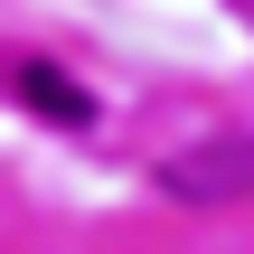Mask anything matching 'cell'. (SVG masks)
Segmentation results:
<instances>
[{"label":"cell","instance_id":"3957f363","mask_svg":"<svg viewBox=\"0 0 254 254\" xmlns=\"http://www.w3.org/2000/svg\"><path fill=\"white\" fill-rule=\"evenodd\" d=\"M236 9H254V0H236Z\"/></svg>","mask_w":254,"mask_h":254},{"label":"cell","instance_id":"6da1fadb","mask_svg":"<svg viewBox=\"0 0 254 254\" xmlns=\"http://www.w3.org/2000/svg\"><path fill=\"white\" fill-rule=\"evenodd\" d=\"M160 189L189 198V207H226V198H245V189H254V141H245V132H207V141L170 151V160H160Z\"/></svg>","mask_w":254,"mask_h":254},{"label":"cell","instance_id":"7a4b0ae2","mask_svg":"<svg viewBox=\"0 0 254 254\" xmlns=\"http://www.w3.org/2000/svg\"><path fill=\"white\" fill-rule=\"evenodd\" d=\"M19 94H28L47 123H66V132H85V123H94V94H85L66 66H47V57H28V66H19Z\"/></svg>","mask_w":254,"mask_h":254}]
</instances>
